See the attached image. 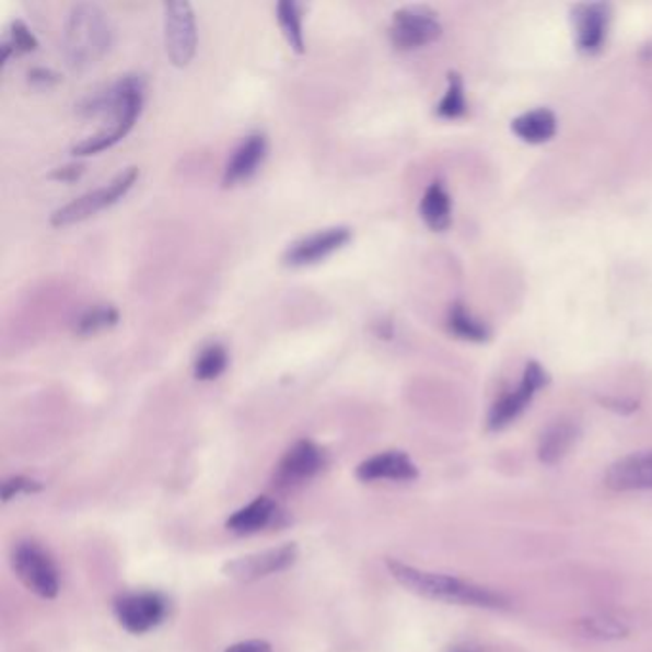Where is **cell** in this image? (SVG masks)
Segmentation results:
<instances>
[{
	"label": "cell",
	"mask_w": 652,
	"mask_h": 652,
	"mask_svg": "<svg viewBox=\"0 0 652 652\" xmlns=\"http://www.w3.org/2000/svg\"><path fill=\"white\" fill-rule=\"evenodd\" d=\"M450 329L462 339L469 341H482L486 339V327L470 316L469 312L463 308L462 304H455L450 312Z\"/></svg>",
	"instance_id": "obj_26"
},
{
	"label": "cell",
	"mask_w": 652,
	"mask_h": 652,
	"mask_svg": "<svg viewBox=\"0 0 652 652\" xmlns=\"http://www.w3.org/2000/svg\"><path fill=\"white\" fill-rule=\"evenodd\" d=\"M388 35L398 50H414L434 43L442 35V25L433 10L427 7H406L393 15Z\"/></svg>",
	"instance_id": "obj_8"
},
{
	"label": "cell",
	"mask_w": 652,
	"mask_h": 652,
	"mask_svg": "<svg viewBox=\"0 0 652 652\" xmlns=\"http://www.w3.org/2000/svg\"><path fill=\"white\" fill-rule=\"evenodd\" d=\"M276 14H278V22H280L283 35L288 38L289 46L296 54H303V7L293 0H283V2H278Z\"/></svg>",
	"instance_id": "obj_21"
},
{
	"label": "cell",
	"mask_w": 652,
	"mask_h": 652,
	"mask_svg": "<svg viewBox=\"0 0 652 652\" xmlns=\"http://www.w3.org/2000/svg\"><path fill=\"white\" fill-rule=\"evenodd\" d=\"M278 505L268 496H258L245 508L237 509L226 521V528L234 534L249 536L272 526L278 519Z\"/></svg>",
	"instance_id": "obj_16"
},
{
	"label": "cell",
	"mask_w": 652,
	"mask_h": 652,
	"mask_svg": "<svg viewBox=\"0 0 652 652\" xmlns=\"http://www.w3.org/2000/svg\"><path fill=\"white\" fill-rule=\"evenodd\" d=\"M358 480L362 482H377V480H395V482H410L419 477L416 463L404 452H383L360 463L357 469Z\"/></svg>",
	"instance_id": "obj_14"
},
{
	"label": "cell",
	"mask_w": 652,
	"mask_h": 652,
	"mask_svg": "<svg viewBox=\"0 0 652 652\" xmlns=\"http://www.w3.org/2000/svg\"><path fill=\"white\" fill-rule=\"evenodd\" d=\"M296 559H299V547L295 544H286V546L276 547V549L245 555V557L226 562L224 574L235 582L249 584V582H257L260 578L272 577V574L288 570L289 567L295 564Z\"/></svg>",
	"instance_id": "obj_9"
},
{
	"label": "cell",
	"mask_w": 652,
	"mask_h": 652,
	"mask_svg": "<svg viewBox=\"0 0 652 652\" xmlns=\"http://www.w3.org/2000/svg\"><path fill=\"white\" fill-rule=\"evenodd\" d=\"M83 165L71 163V165L54 168L53 173H50V178H54V181H61V183H75L77 178L83 175Z\"/></svg>",
	"instance_id": "obj_30"
},
{
	"label": "cell",
	"mask_w": 652,
	"mask_h": 652,
	"mask_svg": "<svg viewBox=\"0 0 652 652\" xmlns=\"http://www.w3.org/2000/svg\"><path fill=\"white\" fill-rule=\"evenodd\" d=\"M266 152H268V142L263 132H253L249 137L243 138L242 144L235 148L232 158L228 160L224 168V186H235L243 181H249L263 165Z\"/></svg>",
	"instance_id": "obj_15"
},
{
	"label": "cell",
	"mask_w": 652,
	"mask_h": 652,
	"mask_svg": "<svg viewBox=\"0 0 652 652\" xmlns=\"http://www.w3.org/2000/svg\"><path fill=\"white\" fill-rule=\"evenodd\" d=\"M30 83L37 89H48L53 84L60 83V75L53 69L35 68L30 71Z\"/></svg>",
	"instance_id": "obj_29"
},
{
	"label": "cell",
	"mask_w": 652,
	"mask_h": 652,
	"mask_svg": "<svg viewBox=\"0 0 652 652\" xmlns=\"http://www.w3.org/2000/svg\"><path fill=\"white\" fill-rule=\"evenodd\" d=\"M608 18L607 4H584L578 8V45L584 53H597L603 46L607 37Z\"/></svg>",
	"instance_id": "obj_17"
},
{
	"label": "cell",
	"mask_w": 652,
	"mask_h": 652,
	"mask_svg": "<svg viewBox=\"0 0 652 652\" xmlns=\"http://www.w3.org/2000/svg\"><path fill=\"white\" fill-rule=\"evenodd\" d=\"M138 178V168H125L115 176L112 183L102 186L98 190L86 191L81 198L73 199L68 206L60 207L50 217V224L56 228L69 226L81 220L91 219L94 214L104 211L107 207L115 206L127 191L135 186Z\"/></svg>",
	"instance_id": "obj_5"
},
{
	"label": "cell",
	"mask_w": 652,
	"mask_h": 652,
	"mask_svg": "<svg viewBox=\"0 0 652 652\" xmlns=\"http://www.w3.org/2000/svg\"><path fill=\"white\" fill-rule=\"evenodd\" d=\"M224 652H272V647L263 639H249V641H242V643L228 647Z\"/></svg>",
	"instance_id": "obj_31"
},
{
	"label": "cell",
	"mask_w": 652,
	"mask_h": 652,
	"mask_svg": "<svg viewBox=\"0 0 652 652\" xmlns=\"http://www.w3.org/2000/svg\"><path fill=\"white\" fill-rule=\"evenodd\" d=\"M117 322H119V312L114 304H96L77 318L75 334L79 337H89L114 327Z\"/></svg>",
	"instance_id": "obj_24"
},
{
	"label": "cell",
	"mask_w": 652,
	"mask_h": 652,
	"mask_svg": "<svg viewBox=\"0 0 652 652\" xmlns=\"http://www.w3.org/2000/svg\"><path fill=\"white\" fill-rule=\"evenodd\" d=\"M352 240V230L347 226L326 228L289 245L283 253V265L293 268L316 265L319 260L334 255L335 251L342 249Z\"/></svg>",
	"instance_id": "obj_12"
},
{
	"label": "cell",
	"mask_w": 652,
	"mask_h": 652,
	"mask_svg": "<svg viewBox=\"0 0 652 652\" xmlns=\"http://www.w3.org/2000/svg\"><path fill=\"white\" fill-rule=\"evenodd\" d=\"M12 569L31 593L54 599L60 593V572L50 554L37 542H20L12 549Z\"/></svg>",
	"instance_id": "obj_4"
},
{
	"label": "cell",
	"mask_w": 652,
	"mask_h": 652,
	"mask_svg": "<svg viewBox=\"0 0 652 652\" xmlns=\"http://www.w3.org/2000/svg\"><path fill=\"white\" fill-rule=\"evenodd\" d=\"M145 98V79L138 73L104 84L77 102V114L81 117H112V125L86 138L73 148L75 155H92L117 144L135 127L142 112Z\"/></svg>",
	"instance_id": "obj_1"
},
{
	"label": "cell",
	"mask_w": 652,
	"mask_h": 652,
	"mask_svg": "<svg viewBox=\"0 0 652 652\" xmlns=\"http://www.w3.org/2000/svg\"><path fill=\"white\" fill-rule=\"evenodd\" d=\"M228 368V350L222 342H209L199 350L194 362V377L198 381L219 380Z\"/></svg>",
	"instance_id": "obj_22"
},
{
	"label": "cell",
	"mask_w": 652,
	"mask_h": 652,
	"mask_svg": "<svg viewBox=\"0 0 652 652\" xmlns=\"http://www.w3.org/2000/svg\"><path fill=\"white\" fill-rule=\"evenodd\" d=\"M37 38L31 33L30 27L25 23L15 20L12 25L8 27L7 35L2 38V63L10 60L12 54H25L37 50Z\"/></svg>",
	"instance_id": "obj_25"
},
{
	"label": "cell",
	"mask_w": 652,
	"mask_h": 652,
	"mask_svg": "<svg viewBox=\"0 0 652 652\" xmlns=\"http://www.w3.org/2000/svg\"><path fill=\"white\" fill-rule=\"evenodd\" d=\"M114 613L123 630L132 636H142L165 620L167 601L160 593H125L115 599Z\"/></svg>",
	"instance_id": "obj_7"
},
{
	"label": "cell",
	"mask_w": 652,
	"mask_h": 652,
	"mask_svg": "<svg viewBox=\"0 0 652 652\" xmlns=\"http://www.w3.org/2000/svg\"><path fill=\"white\" fill-rule=\"evenodd\" d=\"M165 46L168 60L176 68H186L198 48V27L190 2L165 4Z\"/></svg>",
	"instance_id": "obj_6"
},
{
	"label": "cell",
	"mask_w": 652,
	"mask_h": 652,
	"mask_svg": "<svg viewBox=\"0 0 652 652\" xmlns=\"http://www.w3.org/2000/svg\"><path fill=\"white\" fill-rule=\"evenodd\" d=\"M114 45V27L106 12L91 2H81L69 12L63 50L69 68H94Z\"/></svg>",
	"instance_id": "obj_3"
},
{
	"label": "cell",
	"mask_w": 652,
	"mask_h": 652,
	"mask_svg": "<svg viewBox=\"0 0 652 652\" xmlns=\"http://www.w3.org/2000/svg\"><path fill=\"white\" fill-rule=\"evenodd\" d=\"M436 112L444 119H455V117H462L465 114L462 77L450 73L446 94H444V98L440 100Z\"/></svg>",
	"instance_id": "obj_27"
},
{
	"label": "cell",
	"mask_w": 652,
	"mask_h": 652,
	"mask_svg": "<svg viewBox=\"0 0 652 652\" xmlns=\"http://www.w3.org/2000/svg\"><path fill=\"white\" fill-rule=\"evenodd\" d=\"M421 219L426 220L429 228L442 232L452 222V201L446 188L440 183H433L427 188L426 196L421 199Z\"/></svg>",
	"instance_id": "obj_20"
},
{
	"label": "cell",
	"mask_w": 652,
	"mask_h": 652,
	"mask_svg": "<svg viewBox=\"0 0 652 652\" xmlns=\"http://www.w3.org/2000/svg\"><path fill=\"white\" fill-rule=\"evenodd\" d=\"M605 485L615 492L652 490V450L636 452L613 463L605 475Z\"/></svg>",
	"instance_id": "obj_13"
},
{
	"label": "cell",
	"mask_w": 652,
	"mask_h": 652,
	"mask_svg": "<svg viewBox=\"0 0 652 652\" xmlns=\"http://www.w3.org/2000/svg\"><path fill=\"white\" fill-rule=\"evenodd\" d=\"M511 129L516 137L523 138L524 142L542 144L554 137L555 130H557V119L549 109L539 107V109H532V112L519 115L511 125Z\"/></svg>",
	"instance_id": "obj_19"
},
{
	"label": "cell",
	"mask_w": 652,
	"mask_h": 652,
	"mask_svg": "<svg viewBox=\"0 0 652 652\" xmlns=\"http://www.w3.org/2000/svg\"><path fill=\"white\" fill-rule=\"evenodd\" d=\"M326 465V452L312 440H299L289 447L273 470V485L278 488H295L316 477Z\"/></svg>",
	"instance_id": "obj_10"
},
{
	"label": "cell",
	"mask_w": 652,
	"mask_h": 652,
	"mask_svg": "<svg viewBox=\"0 0 652 652\" xmlns=\"http://www.w3.org/2000/svg\"><path fill=\"white\" fill-rule=\"evenodd\" d=\"M580 439V429L577 423L561 419L555 421L554 426L547 427L538 444L539 462L546 465H555L561 462L562 457L569 455Z\"/></svg>",
	"instance_id": "obj_18"
},
{
	"label": "cell",
	"mask_w": 652,
	"mask_h": 652,
	"mask_svg": "<svg viewBox=\"0 0 652 652\" xmlns=\"http://www.w3.org/2000/svg\"><path fill=\"white\" fill-rule=\"evenodd\" d=\"M446 652H480V649L470 643H459V645L450 647Z\"/></svg>",
	"instance_id": "obj_32"
},
{
	"label": "cell",
	"mask_w": 652,
	"mask_h": 652,
	"mask_svg": "<svg viewBox=\"0 0 652 652\" xmlns=\"http://www.w3.org/2000/svg\"><path fill=\"white\" fill-rule=\"evenodd\" d=\"M577 628L584 638L597 639V641H616L630 633V628L622 620L608 615L582 618Z\"/></svg>",
	"instance_id": "obj_23"
},
{
	"label": "cell",
	"mask_w": 652,
	"mask_h": 652,
	"mask_svg": "<svg viewBox=\"0 0 652 652\" xmlns=\"http://www.w3.org/2000/svg\"><path fill=\"white\" fill-rule=\"evenodd\" d=\"M43 490V486L37 480L27 477H12L7 478L2 482V500L10 501L14 500L15 496H22V493H37Z\"/></svg>",
	"instance_id": "obj_28"
},
{
	"label": "cell",
	"mask_w": 652,
	"mask_h": 652,
	"mask_svg": "<svg viewBox=\"0 0 652 652\" xmlns=\"http://www.w3.org/2000/svg\"><path fill=\"white\" fill-rule=\"evenodd\" d=\"M546 383L547 373L544 372L542 365H526L521 385L508 395L501 396L500 400L493 404L490 416H488V427L492 431H500V429L511 426L531 406L532 398L538 393L539 388L546 387Z\"/></svg>",
	"instance_id": "obj_11"
},
{
	"label": "cell",
	"mask_w": 652,
	"mask_h": 652,
	"mask_svg": "<svg viewBox=\"0 0 652 652\" xmlns=\"http://www.w3.org/2000/svg\"><path fill=\"white\" fill-rule=\"evenodd\" d=\"M387 569L398 584L426 599L440 601L447 605H462V607L490 608V610L509 607V599L503 593L493 592L492 587L473 584L462 578L416 569L396 559H388Z\"/></svg>",
	"instance_id": "obj_2"
}]
</instances>
